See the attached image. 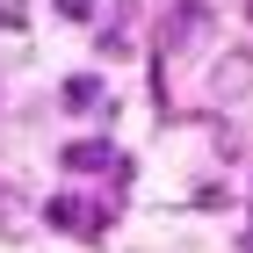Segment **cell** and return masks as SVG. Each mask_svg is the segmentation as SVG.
<instances>
[{"mask_svg":"<svg viewBox=\"0 0 253 253\" xmlns=\"http://www.w3.org/2000/svg\"><path fill=\"white\" fill-rule=\"evenodd\" d=\"M65 109H73V116H94V109H109V101H101V80L73 73V80H65Z\"/></svg>","mask_w":253,"mask_h":253,"instance_id":"obj_2","label":"cell"},{"mask_svg":"<svg viewBox=\"0 0 253 253\" xmlns=\"http://www.w3.org/2000/svg\"><path fill=\"white\" fill-rule=\"evenodd\" d=\"M246 7H253V0H246Z\"/></svg>","mask_w":253,"mask_h":253,"instance_id":"obj_7","label":"cell"},{"mask_svg":"<svg viewBox=\"0 0 253 253\" xmlns=\"http://www.w3.org/2000/svg\"><path fill=\"white\" fill-rule=\"evenodd\" d=\"M210 94H217V101H239V94H253V51H232V58H217V73H210Z\"/></svg>","mask_w":253,"mask_h":253,"instance_id":"obj_1","label":"cell"},{"mask_svg":"<svg viewBox=\"0 0 253 253\" xmlns=\"http://www.w3.org/2000/svg\"><path fill=\"white\" fill-rule=\"evenodd\" d=\"M195 29H203V0H181V15L167 22V43H174V51H181V43H188Z\"/></svg>","mask_w":253,"mask_h":253,"instance_id":"obj_4","label":"cell"},{"mask_svg":"<svg viewBox=\"0 0 253 253\" xmlns=\"http://www.w3.org/2000/svg\"><path fill=\"white\" fill-rule=\"evenodd\" d=\"M43 224H58V232H87V210H80V203H51Z\"/></svg>","mask_w":253,"mask_h":253,"instance_id":"obj_5","label":"cell"},{"mask_svg":"<svg viewBox=\"0 0 253 253\" xmlns=\"http://www.w3.org/2000/svg\"><path fill=\"white\" fill-rule=\"evenodd\" d=\"M109 159H123V152H109V145H94V137H87V145H73V152H65V167H73V174H94V167H109Z\"/></svg>","mask_w":253,"mask_h":253,"instance_id":"obj_3","label":"cell"},{"mask_svg":"<svg viewBox=\"0 0 253 253\" xmlns=\"http://www.w3.org/2000/svg\"><path fill=\"white\" fill-rule=\"evenodd\" d=\"M58 7H65L73 22H87V15H94V0H58Z\"/></svg>","mask_w":253,"mask_h":253,"instance_id":"obj_6","label":"cell"}]
</instances>
